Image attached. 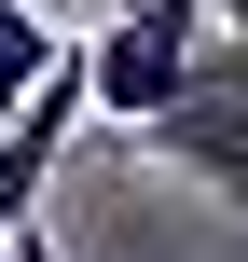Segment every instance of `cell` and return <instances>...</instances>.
<instances>
[{"instance_id":"6da1fadb","label":"cell","mask_w":248,"mask_h":262,"mask_svg":"<svg viewBox=\"0 0 248 262\" xmlns=\"http://www.w3.org/2000/svg\"><path fill=\"white\" fill-rule=\"evenodd\" d=\"M138 138H152V166H193V180L248 221V41H207L193 83H179V111H152Z\"/></svg>"},{"instance_id":"7a4b0ae2","label":"cell","mask_w":248,"mask_h":262,"mask_svg":"<svg viewBox=\"0 0 248 262\" xmlns=\"http://www.w3.org/2000/svg\"><path fill=\"white\" fill-rule=\"evenodd\" d=\"M55 55H69V41L41 28V0H0V111H28V97L55 83Z\"/></svg>"},{"instance_id":"3957f363","label":"cell","mask_w":248,"mask_h":262,"mask_svg":"<svg viewBox=\"0 0 248 262\" xmlns=\"http://www.w3.org/2000/svg\"><path fill=\"white\" fill-rule=\"evenodd\" d=\"M0 262H55V235H41V221H28V235H0Z\"/></svg>"}]
</instances>
